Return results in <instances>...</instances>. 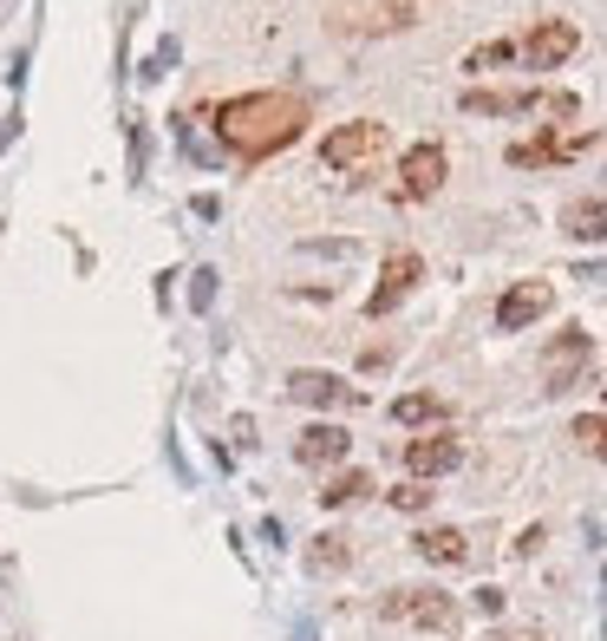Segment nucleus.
Returning <instances> with one entry per match:
<instances>
[{
    "label": "nucleus",
    "instance_id": "nucleus-1",
    "mask_svg": "<svg viewBox=\"0 0 607 641\" xmlns=\"http://www.w3.org/2000/svg\"><path fill=\"white\" fill-rule=\"evenodd\" d=\"M307 125V99L301 92H242L216 105V138L236 157H274L281 144L301 138Z\"/></svg>",
    "mask_w": 607,
    "mask_h": 641
},
{
    "label": "nucleus",
    "instance_id": "nucleus-2",
    "mask_svg": "<svg viewBox=\"0 0 607 641\" xmlns=\"http://www.w3.org/2000/svg\"><path fill=\"white\" fill-rule=\"evenodd\" d=\"M425 7H431V0H334L327 20H334V33H346V40H379V33L418 27Z\"/></svg>",
    "mask_w": 607,
    "mask_h": 641
},
{
    "label": "nucleus",
    "instance_id": "nucleus-3",
    "mask_svg": "<svg viewBox=\"0 0 607 641\" xmlns=\"http://www.w3.org/2000/svg\"><path fill=\"white\" fill-rule=\"evenodd\" d=\"M379 151H386V125L353 118V125H334V132L321 138V164L339 170V177H359V170H373V164H379Z\"/></svg>",
    "mask_w": 607,
    "mask_h": 641
},
{
    "label": "nucleus",
    "instance_id": "nucleus-4",
    "mask_svg": "<svg viewBox=\"0 0 607 641\" xmlns=\"http://www.w3.org/2000/svg\"><path fill=\"white\" fill-rule=\"evenodd\" d=\"M386 622H405V629H425V635H451L458 629V602L444 589H393L379 602Z\"/></svg>",
    "mask_w": 607,
    "mask_h": 641
},
{
    "label": "nucleus",
    "instance_id": "nucleus-5",
    "mask_svg": "<svg viewBox=\"0 0 607 641\" xmlns=\"http://www.w3.org/2000/svg\"><path fill=\"white\" fill-rule=\"evenodd\" d=\"M595 354V341H588V328H562L555 341H548V354H542V386L548 393H568L575 380H582V366Z\"/></svg>",
    "mask_w": 607,
    "mask_h": 641
},
{
    "label": "nucleus",
    "instance_id": "nucleus-6",
    "mask_svg": "<svg viewBox=\"0 0 607 641\" xmlns=\"http://www.w3.org/2000/svg\"><path fill=\"white\" fill-rule=\"evenodd\" d=\"M575 46H582L575 20H536V27H530V40L516 46V60H523L530 72H555L568 53H575Z\"/></svg>",
    "mask_w": 607,
    "mask_h": 641
},
{
    "label": "nucleus",
    "instance_id": "nucleus-7",
    "mask_svg": "<svg viewBox=\"0 0 607 641\" xmlns=\"http://www.w3.org/2000/svg\"><path fill=\"white\" fill-rule=\"evenodd\" d=\"M287 400H301V406H321V413H346V406H359L366 393H359V386H346L339 373L301 366V373H287Z\"/></svg>",
    "mask_w": 607,
    "mask_h": 641
},
{
    "label": "nucleus",
    "instance_id": "nucleus-8",
    "mask_svg": "<svg viewBox=\"0 0 607 641\" xmlns=\"http://www.w3.org/2000/svg\"><path fill=\"white\" fill-rule=\"evenodd\" d=\"M444 144H411L405 151V164H399V197L405 204H425V197H438L444 190Z\"/></svg>",
    "mask_w": 607,
    "mask_h": 641
},
{
    "label": "nucleus",
    "instance_id": "nucleus-9",
    "mask_svg": "<svg viewBox=\"0 0 607 641\" xmlns=\"http://www.w3.org/2000/svg\"><path fill=\"white\" fill-rule=\"evenodd\" d=\"M418 282H425V262H418L411 249H393V256H386V269H379L373 301H366V314H373V321H379V314H393V308H399V301H405Z\"/></svg>",
    "mask_w": 607,
    "mask_h": 641
},
{
    "label": "nucleus",
    "instance_id": "nucleus-10",
    "mask_svg": "<svg viewBox=\"0 0 607 641\" xmlns=\"http://www.w3.org/2000/svg\"><path fill=\"white\" fill-rule=\"evenodd\" d=\"M464 465V445L451 438V432H425V438H411L405 445V472L425 485V478H444V472H458Z\"/></svg>",
    "mask_w": 607,
    "mask_h": 641
},
{
    "label": "nucleus",
    "instance_id": "nucleus-11",
    "mask_svg": "<svg viewBox=\"0 0 607 641\" xmlns=\"http://www.w3.org/2000/svg\"><path fill=\"white\" fill-rule=\"evenodd\" d=\"M548 308H555V288L548 282H516V288H503V301H496V328H503V334H523Z\"/></svg>",
    "mask_w": 607,
    "mask_h": 641
},
{
    "label": "nucleus",
    "instance_id": "nucleus-12",
    "mask_svg": "<svg viewBox=\"0 0 607 641\" xmlns=\"http://www.w3.org/2000/svg\"><path fill=\"white\" fill-rule=\"evenodd\" d=\"M353 452V432L346 426H307L301 438H294V458L307 465V472H321V465H339Z\"/></svg>",
    "mask_w": 607,
    "mask_h": 641
},
{
    "label": "nucleus",
    "instance_id": "nucleus-13",
    "mask_svg": "<svg viewBox=\"0 0 607 641\" xmlns=\"http://www.w3.org/2000/svg\"><path fill=\"white\" fill-rule=\"evenodd\" d=\"M411 550H418L425 564H438V570H464V564H471V544H464V530H451V524L418 530V537H411Z\"/></svg>",
    "mask_w": 607,
    "mask_h": 641
},
{
    "label": "nucleus",
    "instance_id": "nucleus-14",
    "mask_svg": "<svg viewBox=\"0 0 607 641\" xmlns=\"http://www.w3.org/2000/svg\"><path fill=\"white\" fill-rule=\"evenodd\" d=\"M588 132L582 138H555V132H542V138H523V144H510V164L516 170H536V164H555V157H575V151H588Z\"/></svg>",
    "mask_w": 607,
    "mask_h": 641
},
{
    "label": "nucleus",
    "instance_id": "nucleus-15",
    "mask_svg": "<svg viewBox=\"0 0 607 641\" xmlns=\"http://www.w3.org/2000/svg\"><path fill=\"white\" fill-rule=\"evenodd\" d=\"M562 229H568L575 242H607V204L601 197H575V204L562 210Z\"/></svg>",
    "mask_w": 607,
    "mask_h": 641
},
{
    "label": "nucleus",
    "instance_id": "nucleus-16",
    "mask_svg": "<svg viewBox=\"0 0 607 641\" xmlns=\"http://www.w3.org/2000/svg\"><path fill=\"white\" fill-rule=\"evenodd\" d=\"M353 564V550H346V537L339 530H327V537H314L307 544V576H339Z\"/></svg>",
    "mask_w": 607,
    "mask_h": 641
},
{
    "label": "nucleus",
    "instance_id": "nucleus-17",
    "mask_svg": "<svg viewBox=\"0 0 607 641\" xmlns=\"http://www.w3.org/2000/svg\"><path fill=\"white\" fill-rule=\"evenodd\" d=\"M393 420H399V426H438V420H444V400H438V393H405V400H393Z\"/></svg>",
    "mask_w": 607,
    "mask_h": 641
},
{
    "label": "nucleus",
    "instance_id": "nucleus-18",
    "mask_svg": "<svg viewBox=\"0 0 607 641\" xmlns=\"http://www.w3.org/2000/svg\"><path fill=\"white\" fill-rule=\"evenodd\" d=\"M366 492H373V478H366V472H339L334 485H327V492H321V504H327V510H339V504L366 498Z\"/></svg>",
    "mask_w": 607,
    "mask_h": 641
},
{
    "label": "nucleus",
    "instance_id": "nucleus-19",
    "mask_svg": "<svg viewBox=\"0 0 607 641\" xmlns=\"http://www.w3.org/2000/svg\"><path fill=\"white\" fill-rule=\"evenodd\" d=\"M575 438H582V452H595L607 465V420L601 413H582V420H575Z\"/></svg>",
    "mask_w": 607,
    "mask_h": 641
},
{
    "label": "nucleus",
    "instance_id": "nucleus-20",
    "mask_svg": "<svg viewBox=\"0 0 607 641\" xmlns=\"http://www.w3.org/2000/svg\"><path fill=\"white\" fill-rule=\"evenodd\" d=\"M510 60H516V40H490L464 60V72H490V66H510Z\"/></svg>",
    "mask_w": 607,
    "mask_h": 641
},
{
    "label": "nucleus",
    "instance_id": "nucleus-21",
    "mask_svg": "<svg viewBox=\"0 0 607 641\" xmlns=\"http://www.w3.org/2000/svg\"><path fill=\"white\" fill-rule=\"evenodd\" d=\"M425 504H431V492H425L418 478H405L399 492H393V510H425Z\"/></svg>",
    "mask_w": 607,
    "mask_h": 641
},
{
    "label": "nucleus",
    "instance_id": "nucleus-22",
    "mask_svg": "<svg viewBox=\"0 0 607 641\" xmlns=\"http://www.w3.org/2000/svg\"><path fill=\"white\" fill-rule=\"evenodd\" d=\"M190 301H197V308H209V301H216V276H209V269L197 276V288H190Z\"/></svg>",
    "mask_w": 607,
    "mask_h": 641
},
{
    "label": "nucleus",
    "instance_id": "nucleus-23",
    "mask_svg": "<svg viewBox=\"0 0 607 641\" xmlns=\"http://www.w3.org/2000/svg\"><path fill=\"white\" fill-rule=\"evenodd\" d=\"M477 609H483V616H503V589H477Z\"/></svg>",
    "mask_w": 607,
    "mask_h": 641
}]
</instances>
